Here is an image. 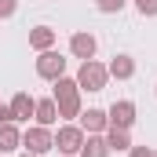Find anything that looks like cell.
Returning <instances> with one entry per match:
<instances>
[{
	"instance_id": "1",
	"label": "cell",
	"mask_w": 157,
	"mask_h": 157,
	"mask_svg": "<svg viewBox=\"0 0 157 157\" xmlns=\"http://www.w3.org/2000/svg\"><path fill=\"white\" fill-rule=\"evenodd\" d=\"M51 99H55L62 121L80 117V88H77V77H59L55 88H51Z\"/></svg>"
},
{
	"instance_id": "2",
	"label": "cell",
	"mask_w": 157,
	"mask_h": 157,
	"mask_svg": "<svg viewBox=\"0 0 157 157\" xmlns=\"http://www.w3.org/2000/svg\"><path fill=\"white\" fill-rule=\"evenodd\" d=\"M106 80H110V73H106L102 62H95V59H84L80 62V70H77V88L80 91H102Z\"/></svg>"
},
{
	"instance_id": "3",
	"label": "cell",
	"mask_w": 157,
	"mask_h": 157,
	"mask_svg": "<svg viewBox=\"0 0 157 157\" xmlns=\"http://www.w3.org/2000/svg\"><path fill=\"white\" fill-rule=\"evenodd\" d=\"M22 146L29 150V154H48V150H55V135L44 128V124H33V128H26L22 132Z\"/></svg>"
},
{
	"instance_id": "4",
	"label": "cell",
	"mask_w": 157,
	"mask_h": 157,
	"mask_svg": "<svg viewBox=\"0 0 157 157\" xmlns=\"http://www.w3.org/2000/svg\"><path fill=\"white\" fill-rule=\"evenodd\" d=\"M84 146V128L80 124H62L59 135H55V150L59 154H80Z\"/></svg>"
},
{
	"instance_id": "5",
	"label": "cell",
	"mask_w": 157,
	"mask_h": 157,
	"mask_svg": "<svg viewBox=\"0 0 157 157\" xmlns=\"http://www.w3.org/2000/svg\"><path fill=\"white\" fill-rule=\"evenodd\" d=\"M37 77H44V80L66 77V59H62L59 51H40V59H37Z\"/></svg>"
},
{
	"instance_id": "6",
	"label": "cell",
	"mask_w": 157,
	"mask_h": 157,
	"mask_svg": "<svg viewBox=\"0 0 157 157\" xmlns=\"http://www.w3.org/2000/svg\"><path fill=\"white\" fill-rule=\"evenodd\" d=\"M106 117H110L113 128H132V124H135V102L121 99V102H113V106L106 110Z\"/></svg>"
},
{
	"instance_id": "7",
	"label": "cell",
	"mask_w": 157,
	"mask_h": 157,
	"mask_svg": "<svg viewBox=\"0 0 157 157\" xmlns=\"http://www.w3.org/2000/svg\"><path fill=\"white\" fill-rule=\"evenodd\" d=\"M95 48H99V40L91 37V33H73V37H70V51L77 55L80 62H84V59H95Z\"/></svg>"
},
{
	"instance_id": "8",
	"label": "cell",
	"mask_w": 157,
	"mask_h": 157,
	"mask_svg": "<svg viewBox=\"0 0 157 157\" xmlns=\"http://www.w3.org/2000/svg\"><path fill=\"white\" fill-rule=\"evenodd\" d=\"M7 106H11V117H15V121H29V117H33V110H37V99H33L29 91H18Z\"/></svg>"
},
{
	"instance_id": "9",
	"label": "cell",
	"mask_w": 157,
	"mask_h": 157,
	"mask_svg": "<svg viewBox=\"0 0 157 157\" xmlns=\"http://www.w3.org/2000/svg\"><path fill=\"white\" fill-rule=\"evenodd\" d=\"M80 128H84L88 135H99V132H106V128H110L106 110H84V113H80Z\"/></svg>"
},
{
	"instance_id": "10",
	"label": "cell",
	"mask_w": 157,
	"mask_h": 157,
	"mask_svg": "<svg viewBox=\"0 0 157 157\" xmlns=\"http://www.w3.org/2000/svg\"><path fill=\"white\" fill-rule=\"evenodd\" d=\"M106 73H110V77H117V80L135 77V59H132V55H113V62L106 66Z\"/></svg>"
},
{
	"instance_id": "11",
	"label": "cell",
	"mask_w": 157,
	"mask_h": 157,
	"mask_svg": "<svg viewBox=\"0 0 157 157\" xmlns=\"http://www.w3.org/2000/svg\"><path fill=\"white\" fill-rule=\"evenodd\" d=\"M18 146H22V132L15 128V121L0 124V154H11V150H18Z\"/></svg>"
},
{
	"instance_id": "12",
	"label": "cell",
	"mask_w": 157,
	"mask_h": 157,
	"mask_svg": "<svg viewBox=\"0 0 157 157\" xmlns=\"http://www.w3.org/2000/svg\"><path fill=\"white\" fill-rule=\"evenodd\" d=\"M33 117H37V124L51 128V124L59 121V106H55V99H37V110H33Z\"/></svg>"
},
{
	"instance_id": "13",
	"label": "cell",
	"mask_w": 157,
	"mask_h": 157,
	"mask_svg": "<svg viewBox=\"0 0 157 157\" xmlns=\"http://www.w3.org/2000/svg\"><path fill=\"white\" fill-rule=\"evenodd\" d=\"M51 44H55V29H51V26H33V29H29V48L51 51Z\"/></svg>"
},
{
	"instance_id": "14",
	"label": "cell",
	"mask_w": 157,
	"mask_h": 157,
	"mask_svg": "<svg viewBox=\"0 0 157 157\" xmlns=\"http://www.w3.org/2000/svg\"><path fill=\"white\" fill-rule=\"evenodd\" d=\"M80 157H110V146H106V139H102V135H84Z\"/></svg>"
},
{
	"instance_id": "15",
	"label": "cell",
	"mask_w": 157,
	"mask_h": 157,
	"mask_svg": "<svg viewBox=\"0 0 157 157\" xmlns=\"http://www.w3.org/2000/svg\"><path fill=\"white\" fill-rule=\"evenodd\" d=\"M106 146L110 150H132V139H128V128H106Z\"/></svg>"
},
{
	"instance_id": "16",
	"label": "cell",
	"mask_w": 157,
	"mask_h": 157,
	"mask_svg": "<svg viewBox=\"0 0 157 157\" xmlns=\"http://www.w3.org/2000/svg\"><path fill=\"white\" fill-rule=\"evenodd\" d=\"M95 7H99V11H106V15H113V11L124 7V0H95Z\"/></svg>"
},
{
	"instance_id": "17",
	"label": "cell",
	"mask_w": 157,
	"mask_h": 157,
	"mask_svg": "<svg viewBox=\"0 0 157 157\" xmlns=\"http://www.w3.org/2000/svg\"><path fill=\"white\" fill-rule=\"evenodd\" d=\"M135 7H139V15H146V18L157 15V0H135Z\"/></svg>"
},
{
	"instance_id": "18",
	"label": "cell",
	"mask_w": 157,
	"mask_h": 157,
	"mask_svg": "<svg viewBox=\"0 0 157 157\" xmlns=\"http://www.w3.org/2000/svg\"><path fill=\"white\" fill-rule=\"evenodd\" d=\"M128 157H157V150H154V146H132Z\"/></svg>"
},
{
	"instance_id": "19",
	"label": "cell",
	"mask_w": 157,
	"mask_h": 157,
	"mask_svg": "<svg viewBox=\"0 0 157 157\" xmlns=\"http://www.w3.org/2000/svg\"><path fill=\"white\" fill-rule=\"evenodd\" d=\"M15 7H18V0H0V18H11Z\"/></svg>"
},
{
	"instance_id": "20",
	"label": "cell",
	"mask_w": 157,
	"mask_h": 157,
	"mask_svg": "<svg viewBox=\"0 0 157 157\" xmlns=\"http://www.w3.org/2000/svg\"><path fill=\"white\" fill-rule=\"evenodd\" d=\"M7 121H15L11 117V106H0V124H7Z\"/></svg>"
},
{
	"instance_id": "21",
	"label": "cell",
	"mask_w": 157,
	"mask_h": 157,
	"mask_svg": "<svg viewBox=\"0 0 157 157\" xmlns=\"http://www.w3.org/2000/svg\"><path fill=\"white\" fill-rule=\"evenodd\" d=\"M22 157H37V154H22Z\"/></svg>"
},
{
	"instance_id": "22",
	"label": "cell",
	"mask_w": 157,
	"mask_h": 157,
	"mask_svg": "<svg viewBox=\"0 0 157 157\" xmlns=\"http://www.w3.org/2000/svg\"><path fill=\"white\" fill-rule=\"evenodd\" d=\"M0 157H4V154H0Z\"/></svg>"
}]
</instances>
